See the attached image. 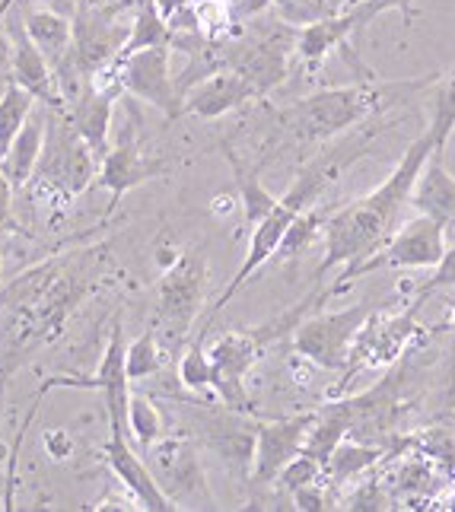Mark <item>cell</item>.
<instances>
[{
  "instance_id": "cell-21",
  "label": "cell",
  "mask_w": 455,
  "mask_h": 512,
  "mask_svg": "<svg viewBox=\"0 0 455 512\" xmlns=\"http://www.w3.org/2000/svg\"><path fill=\"white\" fill-rule=\"evenodd\" d=\"M414 214H427L446 229L455 226V175L446 172L443 153H430L424 169L417 172V182L411 188Z\"/></svg>"
},
{
  "instance_id": "cell-36",
  "label": "cell",
  "mask_w": 455,
  "mask_h": 512,
  "mask_svg": "<svg viewBox=\"0 0 455 512\" xmlns=\"http://www.w3.org/2000/svg\"><path fill=\"white\" fill-rule=\"evenodd\" d=\"M449 287H455V245H446L443 261L436 264L424 284H417V299H424L436 290H449Z\"/></svg>"
},
{
  "instance_id": "cell-10",
  "label": "cell",
  "mask_w": 455,
  "mask_h": 512,
  "mask_svg": "<svg viewBox=\"0 0 455 512\" xmlns=\"http://www.w3.org/2000/svg\"><path fill=\"white\" fill-rule=\"evenodd\" d=\"M131 23L118 20V7H96L80 4L74 13V45H70V61L80 74L90 80L99 67L112 64L118 51L128 42Z\"/></svg>"
},
{
  "instance_id": "cell-15",
  "label": "cell",
  "mask_w": 455,
  "mask_h": 512,
  "mask_svg": "<svg viewBox=\"0 0 455 512\" xmlns=\"http://www.w3.org/2000/svg\"><path fill=\"white\" fill-rule=\"evenodd\" d=\"M312 420H315V411L258 423L255 427V462H252L255 484H274L277 474L284 471L290 458L303 452Z\"/></svg>"
},
{
  "instance_id": "cell-26",
  "label": "cell",
  "mask_w": 455,
  "mask_h": 512,
  "mask_svg": "<svg viewBox=\"0 0 455 512\" xmlns=\"http://www.w3.org/2000/svg\"><path fill=\"white\" fill-rule=\"evenodd\" d=\"M226 160H230V166H233V175H236V188H239V204H242V217H245V226L249 229H255L261 220H265L271 210H274V204H277V198L274 194L261 185V179H258V169H249V166H242V160L239 156L226 147Z\"/></svg>"
},
{
  "instance_id": "cell-14",
  "label": "cell",
  "mask_w": 455,
  "mask_h": 512,
  "mask_svg": "<svg viewBox=\"0 0 455 512\" xmlns=\"http://www.w3.org/2000/svg\"><path fill=\"white\" fill-rule=\"evenodd\" d=\"M385 10H392L389 0H357V4L344 13L322 16V20H315V23H309L296 32V55L315 70L331 55V51L344 48L350 42V35L360 32L366 23L376 20V16Z\"/></svg>"
},
{
  "instance_id": "cell-33",
  "label": "cell",
  "mask_w": 455,
  "mask_h": 512,
  "mask_svg": "<svg viewBox=\"0 0 455 512\" xmlns=\"http://www.w3.org/2000/svg\"><path fill=\"white\" fill-rule=\"evenodd\" d=\"M128 436L140 452H147L156 439L166 436V423H163L160 408H156L150 398L134 395V392L128 401Z\"/></svg>"
},
{
  "instance_id": "cell-24",
  "label": "cell",
  "mask_w": 455,
  "mask_h": 512,
  "mask_svg": "<svg viewBox=\"0 0 455 512\" xmlns=\"http://www.w3.org/2000/svg\"><path fill=\"white\" fill-rule=\"evenodd\" d=\"M23 29L35 48L51 61V67H58L70 55V45H74V20L70 16L48 7H29L23 13Z\"/></svg>"
},
{
  "instance_id": "cell-38",
  "label": "cell",
  "mask_w": 455,
  "mask_h": 512,
  "mask_svg": "<svg viewBox=\"0 0 455 512\" xmlns=\"http://www.w3.org/2000/svg\"><path fill=\"white\" fill-rule=\"evenodd\" d=\"M347 509H389V503H385L379 484H363L360 490H354L350 497L344 500Z\"/></svg>"
},
{
  "instance_id": "cell-8",
  "label": "cell",
  "mask_w": 455,
  "mask_h": 512,
  "mask_svg": "<svg viewBox=\"0 0 455 512\" xmlns=\"http://www.w3.org/2000/svg\"><path fill=\"white\" fill-rule=\"evenodd\" d=\"M376 303H357L338 312H319L306 315V319L293 328V350L303 360L322 366V369H347L350 350H354L357 334L370 322L376 312Z\"/></svg>"
},
{
  "instance_id": "cell-43",
  "label": "cell",
  "mask_w": 455,
  "mask_h": 512,
  "mask_svg": "<svg viewBox=\"0 0 455 512\" xmlns=\"http://www.w3.org/2000/svg\"><path fill=\"white\" fill-rule=\"evenodd\" d=\"M392 4V10H401L405 13V20L411 23V16H414V0H389Z\"/></svg>"
},
{
  "instance_id": "cell-44",
  "label": "cell",
  "mask_w": 455,
  "mask_h": 512,
  "mask_svg": "<svg viewBox=\"0 0 455 512\" xmlns=\"http://www.w3.org/2000/svg\"><path fill=\"white\" fill-rule=\"evenodd\" d=\"M10 7H13V0H4V7H0V16H7V13H10Z\"/></svg>"
},
{
  "instance_id": "cell-34",
  "label": "cell",
  "mask_w": 455,
  "mask_h": 512,
  "mask_svg": "<svg viewBox=\"0 0 455 512\" xmlns=\"http://www.w3.org/2000/svg\"><path fill=\"white\" fill-rule=\"evenodd\" d=\"M271 7L277 10L280 23H287L293 29H303L331 13L328 0H271Z\"/></svg>"
},
{
  "instance_id": "cell-25",
  "label": "cell",
  "mask_w": 455,
  "mask_h": 512,
  "mask_svg": "<svg viewBox=\"0 0 455 512\" xmlns=\"http://www.w3.org/2000/svg\"><path fill=\"white\" fill-rule=\"evenodd\" d=\"M379 458H382V446H370V443H363V439L347 436L344 443H338V449L325 458L322 481L328 487H344L354 478H360L363 471L379 465Z\"/></svg>"
},
{
  "instance_id": "cell-29",
  "label": "cell",
  "mask_w": 455,
  "mask_h": 512,
  "mask_svg": "<svg viewBox=\"0 0 455 512\" xmlns=\"http://www.w3.org/2000/svg\"><path fill=\"white\" fill-rule=\"evenodd\" d=\"M455 131V67L449 74L436 83V90L430 96V125H427V134L433 140V150L443 153L449 137Z\"/></svg>"
},
{
  "instance_id": "cell-5",
  "label": "cell",
  "mask_w": 455,
  "mask_h": 512,
  "mask_svg": "<svg viewBox=\"0 0 455 512\" xmlns=\"http://www.w3.org/2000/svg\"><path fill=\"white\" fill-rule=\"evenodd\" d=\"M99 163L102 160L74 131V125L64 118V112L48 109L45 147H42L39 166H35L26 188L32 194V201H39L48 210V220L55 223L58 217L67 214L70 204L96 182Z\"/></svg>"
},
{
  "instance_id": "cell-32",
  "label": "cell",
  "mask_w": 455,
  "mask_h": 512,
  "mask_svg": "<svg viewBox=\"0 0 455 512\" xmlns=\"http://www.w3.org/2000/svg\"><path fill=\"white\" fill-rule=\"evenodd\" d=\"M166 363V350L160 344V338H156L153 325L140 334V338H134L125 350V373L134 382H144L150 376H160V369Z\"/></svg>"
},
{
  "instance_id": "cell-3",
  "label": "cell",
  "mask_w": 455,
  "mask_h": 512,
  "mask_svg": "<svg viewBox=\"0 0 455 512\" xmlns=\"http://www.w3.org/2000/svg\"><path fill=\"white\" fill-rule=\"evenodd\" d=\"M389 128H392L389 121H379V125H376V121H366V128L360 125L350 137L338 140V144H331L328 150H319L300 172H296L293 185H290L284 194H280L271 214L252 229L249 252H245V258H242V264H239V271L233 274V280H230V284L223 287V293L217 296V303L210 306V312H207V319H204L201 328H210V325H214V319H217V315H220L226 306H230V299H233L245 284H249L252 274H255L258 268H265V264L277 255V249H280V242H284L290 223H293L296 217H300L306 207L319 204V201H322V194H325V188H328V185H335L347 166H354L357 160H363V156L370 153L373 140H376L382 131H389Z\"/></svg>"
},
{
  "instance_id": "cell-23",
  "label": "cell",
  "mask_w": 455,
  "mask_h": 512,
  "mask_svg": "<svg viewBox=\"0 0 455 512\" xmlns=\"http://www.w3.org/2000/svg\"><path fill=\"white\" fill-rule=\"evenodd\" d=\"M45 131H48V105L32 109L20 134L13 137L7 156L0 160V172L13 182V188H26V182L32 179L35 166H39L42 147H45Z\"/></svg>"
},
{
  "instance_id": "cell-22",
  "label": "cell",
  "mask_w": 455,
  "mask_h": 512,
  "mask_svg": "<svg viewBox=\"0 0 455 512\" xmlns=\"http://www.w3.org/2000/svg\"><path fill=\"white\" fill-rule=\"evenodd\" d=\"M115 99L112 93H102L96 86L86 83V90L64 105V118L74 125V131L93 147V153L102 156L109 153V128H112V109H115Z\"/></svg>"
},
{
  "instance_id": "cell-19",
  "label": "cell",
  "mask_w": 455,
  "mask_h": 512,
  "mask_svg": "<svg viewBox=\"0 0 455 512\" xmlns=\"http://www.w3.org/2000/svg\"><path fill=\"white\" fill-rule=\"evenodd\" d=\"M258 99L255 86L245 80L239 70L233 67H217L214 74H207L204 80H198L182 99V112L195 115L201 121H214L223 118L226 112L242 109L245 102Z\"/></svg>"
},
{
  "instance_id": "cell-20",
  "label": "cell",
  "mask_w": 455,
  "mask_h": 512,
  "mask_svg": "<svg viewBox=\"0 0 455 512\" xmlns=\"http://www.w3.org/2000/svg\"><path fill=\"white\" fill-rule=\"evenodd\" d=\"M10 39H13V67H10L13 83L29 90L35 96V102L48 105V109H64V96L58 90L55 67H51V61L42 55L39 48H35V42L26 35L23 20H13Z\"/></svg>"
},
{
  "instance_id": "cell-2",
  "label": "cell",
  "mask_w": 455,
  "mask_h": 512,
  "mask_svg": "<svg viewBox=\"0 0 455 512\" xmlns=\"http://www.w3.org/2000/svg\"><path fill=\"white\" fill-rule=\"evenodd\" d=\"M430 153H436V150H433L430 134L424 131L405 150L395 172L376 191H370L366 198L350 201L344 207H331L325 229H322L325 258L319 264V271H315V277L322 280L328 271L344 268L341 280L331 287V293H341L350 271L360 268L366 258L376 255L382 245L395 236L401 214H405V207H411V188L417 182V172L424 169Z\"/></svg>"
},
{
  "instance_id": "cell-7",
  "label": "cell",
  "mask_w": 455,
  "mask_h": 512,
  "mask_svg": "<svg viewBox=\"0 0 455 512\" xmlns=\"http://www.w3.org/2000/svg\"><path fill=\"white\" fill-rule=\"evenodd\" d=\"M207 296V258L201 249H185L166 268L160 290H156L153 331L163 350H182L188 344V331L195 325Z\"/></svg>"
},
{
  "instance_id": "cell-18",
  "label": "cell",
  "mask_w": 455,
  "mask_h": 512,
  "mask_svg": "<svg viewBox=\"0 0 455 512\" xmlns=\"http://www.w3.org/2000/svg\"><path fill=\"white\" fill-rule=\"evenodd\" d=\"M420 306V299H414V306L408 312H398V315H379V309L370 315V322L363 325V331L357 334V341H354V350H350V363L344 373L347 376H354L357 369L363 366H385V363H392L401 347L408 344V338L414 334V312Z\"/></svg>"
},
{
  "instance_id": "cell-1",
  "label": "cell",
  "mask_w": 455,
  "mask_h": 512,
  "mask_svg": "<svg viewBox=\"0 0 455 512\" xmlns=\"http://www.w3.org/2000/svg\"><path fill=\"white\" fill-rule=\"evenodd\" d=\"M93 280V264L80 252L48 258L4 287L0 293V401L13 369L61 338L70 315L90 296Z\"/></svg>"
},
{
  "instance_id": "cell-11",
  "label": "cell",
  "mask_w": 455,
  "mask_h": 512,
  "mask_svg": "<svg viewBox=\"0 0 455 512\" xmlns=\"http://www.w3.org/2000/svg\"><path fill=\"white\" fill-rule=\"evenodd\" d=\"M121 70V83L125 93L160 109L166 118L182 115V93L172 80V45H153L140 48L128 58H115Z\"/></svg>"
},
{
  "instance_id": "cell-30",
  "label": "cell",
  "mask_w": 455,
  "mask_h": 512,
  "mask_svg": "<svg viewBox=\"0 0 455 512\" xmlns=\"http://www.w3.org/2000/svg\"><path fill=\"white\" fill-rule=\"evenodd\" d=\"M328 214H331V207H325V204H312V207H306L303 214L290 223L287 236H284V242H280V249H277V255H274V258H280V261H293V258H300V255L309 249V245L322 236Z\"/></svg>"
},
{
  "instance_id": "cell-4",
  "label": "cell",
  "mask_w": 455,
  "mask_h": 512,
  "mask_svg": "<svg viewBox=\"0 0 455 512\" xmlns=\"http://www.w3.org/2000/svg\"><path fill=\"white\" fill-rule=\"evenodd\" d=\"M430 80L414 83H354V86H331L319 90L290 109L280 112V125L296 140V144H322V140H335L344 131H354L366 121L385 112V105L408 96Z\"/></svg>"
},
{
  "instance_id": "cell-6",
  "label": "cell",
  "mask_w": 455,
  "mask_h": 512,
  "mask_svg": "<svg viewBox=\"0 0 455 512\" xmlns=\"http://www.w3.org/2000/svg\"><path fill=\"white\" fill-rule=\"evenodd\" d=\"M331 296V290H315L309 293L303 303H296L284 315H277L274 322L258 325V328H242V331H223L214 344L207 347L210 363H214V392L230 411H252V398L249 388H245V376L252 373V366L265 357V350L280 341L284 334H290L300 325L312 306H319V299Z\"/></svg>"
},
{
  "instance_id": "cell-16",
  "label": "cell",
  "mask_w": 455,
  "mask_h": 512,
  "mask_svg": "<svg viewBox=\"0 0 455 512\" xmlns=\"http://www.w3.org/2000/svg\"><path fill=\"white\" fill-rule=\"evenodd\" d=\"M102 458H105V465H109V471L121 481V487L140 503V509H150V512L179 509L166 497L160 481L153 478L150 465L137 455V446L131 443L128 430H109V439H105V446H102Z\"/></svg>"
},
{
  "instance_id": "cell-27",
  "label": "cell",
  "mask_w": 455,
  "mask_h": 512,
  "mask_svg": "<svg viewBox=\"0 0 455 512\" xmlns=\"http://www.w3.org/2000/svg\"><path fill=\"white\" fill-rule=\"evenodd\" d=\"M153 45H172V29H169V20L160 13V7H156V0H140L131 20L128 42L118 51V58H128L134 51L153 48Z\"/></svg>"
},
{
  "instance_id": "cell-46",
  "label": "cell",
  "mask_w": 455,
  "mask_h": 512,
  "mask_svg": "<svg viewBox=\"0 0 455 512\" xmlns=\"http://www.w3.org/2000/svg\"><path fill=\"white\" fill-rule=\"evenodd\" d=\"M449 319H452V328H455V303H452V315H449Z\"/></svg>"
},
{
  "instance_id": "cell-12",
  "label": "cell",
  "mask_w": 455,
  "mask_h": 512,
  "mask_svg": "<svg viewBox=\"0 0 455 512\" xmlns=\"http://www.w3.org/2000/svg\"><path fill=\"white\" fill-rule=\"evenodd\" d=\"M150 462L153 465V478L160 481V487L166 490V497L185 509L182 503H191V500H204L207 506L214 503V497H210V490L204 484V471H201V462L195 455V446L188 443V439L182 436H163L156 439V443L147 449Z\"/></svg>"
},
{
  "instance_id": "cell-31",
  "label": "cell",
  "mask_w": 455,
  "mask_h": 512,
  "mask_svg": "<svg viewBox=\"0 0 455 512\" xmlns=\"http://www.w3.org/2000/svg\"><path fill=\"white\" fill-rule=\"evenodd\" d=\"M32 109H35V96L29 90H23V86L10 83L7 90L0 93V160L7 156L13 137L20 134Z\"/></svg>"
},
{
  "instance_id": "cell-42",
  "label": "cell",
  "mask_w": 455,
  "mask_h": 512,
  "mask_svg": "<svg viewBox=\"0 0 455 512\" xmlns=\"http://www.w3.org/2000/svg\"><path fill=\"white\" fill-rule=\"evenodd\" d=\"M32 7H48V10H58V13H64V16H70L74 20V13H77V7H80V0H29Z\"/></svg>"
},
{
  "instance_id": "cell-17",
  "label": "cell",
  "mask_w": 455,
  "mask_h": 512,
  "mask_svg": "<svg viewBox=\"0 0 455 512\" xmlns=\"http://www.w3.org/2000/svg\"><path fill=\"white\" fill-rule=\"evenodd\" d=\"M169 169L166 160H156V156H147L144 150L137 147L134 140V131L128 128L121 134V140L115 147H109V153L102 156L99 163V175H96V185H102L109 191V210H115L121 204V198L137 188V185H147L153 179H160V175Z\"/></svg>"
},
{
  "instance_id": "cell-40",
  "label": "cell",
  "mask_w": 455,
  "mask_h": 512,
  "mask_svg": "<svg viewBox=\"0 0 455 512\" xmlns=\"http://www.w3.org/2000/svg\"><path fill=\"white\" fill-rule=\"evenodd\" d=\"M45 449L51 458H67L74 452V439H70L67 430H51V433H45Z\"/></svg>"
},
{
  "instance_id": "cell-39",
  "label": "cell",
  "mask_w": 455,
  "mask_h": 512,
  "mask_svg": "<svg viewBox=\"0 0 455 512\" xmlns=\"http://www.w3.org/2000/svg\"><path fill=\"white\" fill-rule=\"evenodd\" d=\"M13 182L7 179L4 172H0V236L10 229V220H13Z\"/></svg>"
},
{
  "instance_id": "cell-28",
  "label": "cell",
  "mask_w": 455,
  "mask_h": 512,
  "mask_svg": "<svg viewBox=\"0 0 455 512\" xmlns=\"http://www.w3.org/2000/svg\"><path fill=\"white\" fill-rule=\"evenodd\" d=\"M179 382L188 392H214V363L207 353V328H201L195 338L182 347L179 357Z\"/></svg>"
},
{
  "instance_id": "cell-45",
  "label": "cell",
  "mask_w": 455,
  "mask_h": 512,
  "mask_svg": "<svg viewBox=\"0 0 455 512\" xmlns=\"http://www.w3.org/2000/svg\"><path fill=\"white\" fill-rule=\"evenodd\" d=\"M0 271H4V236H0Z\"/></svg>"
},
{
  "instance_id": "cell-47",
  "label": "cell",
  "mask_w": 455,
  "mask_h": 512,
  "mask_svg": "<svg viewBox=\"0 0 455 512\" xmlns=\"http://www.w3.org/2000/svg\"><path fill=\"white\" fill-rule=\"evenodd\" d=\"M0 7H4V0H0Z\"/></svg>"
},
{
  "instance_id": "cell-35",
  "label": "cell",
  "mask_w": 455,
  "mask_h": 512,
  "mask_svg": "<svg viewBox=\"0 0 455 512\" xmlns=\"http://www.w3.org/2000/svg\"><path fill=\"white\" fill-rule=\"evenodd\" d=\"M319 478H322V462L309 452H300V455H293L284 465V471L277 474V484L287 493H293V490H300V487L319 481Z\"/></svg>"
},
{
  "instance_id": "cell-13",
  "label": "cell",
  "mask_w": 455,
  "mask_h": 512,
  "mask_svg": "<svg viewBox=\"0 0 455 512\" xmlns=\"http://www.w3.org/2000/svg\"><path fill=\"white\" fill-rule=\"evenodd\" d=\"M290 51H296V32L293 26H280L265 32L261 39L242 45L236 55L223 67H233L255 86L258 99H265L274 86H280L290 74Z\"/></svg>"
},
{
  "instance_id": "cell-9",
  "label": "cell",
  "mask_w": 455,
  "mask_h": 512,
  "mask_svg": "<svg viewBox=\"0 0 455 512\" xmlns=\"http://www.w3.org/2000/svg\"><path fill=\"white\" fill-rule=\"evenodd\" d=\"M446 255V226L436 223L427 214H414L405 226L395 229V236L382 245L376 255L366 258L360 268L350 271V280L373 271H417V268H436Z\"/></svg>"
},
{
  "instance_id": "cell-37",
  "label": "cell",
  "mask_w": 455,
  "mask_h": 512,
  "mask_svg": "<svg viewBox=\"0 0 455 512\" xmlns=\"http://www.w3.org/2000/svg\"><path fill=\"white\" fill-rule=\"evenodd\" d=\"M293 497V506L296 509H303V512H319V509H331V493H328V484L319 478V481H312L300 490H293L290 493Z\"/></svg>"
},
{
  "instance_id": "cell-41",
  "label": "cell",
  "mask_w": 455,
  "mask_h": 512,
  "mask_svg": "<svg viewBox=\"0 0 455 512\" xmlns=\"http://www.w3.org/2000/svg\"><path fill=\"white\" fill-rule=\"evenodd\" d=\"M10 67H13V39L0 29V80L10 77Z\"/></svg>"
}]
</instances>
